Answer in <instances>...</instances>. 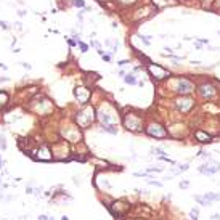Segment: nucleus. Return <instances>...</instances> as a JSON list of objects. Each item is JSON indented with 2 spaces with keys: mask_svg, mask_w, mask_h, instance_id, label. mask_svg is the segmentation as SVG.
I'll return each instance as SVG.
<instances>
[{
  "mask_svg": "<svg viewBox=\"0 0 220 220\" xmlns=\"http://www.w3.org/2000/svg\"><path fill=\"white\" fill-rule=\"evenodd\" d=\"M77 124L80 127H89L90 124L95 121V111H93V108H90V106H87V108H84L82 111H79V114H77Z\"/></svg>",
  "mask_w": 220,
  "mask_h": 220,
  "instance_id": "obj_1",
  "label": "nucleus"
},
{
  "mask_svg": "<svg viewBox=\"0 0 220 220\" xmlns=\"http://www.w3.org/2000/svg\"><path fill=\"white\" fill-rule=\"evenodd\" d=\"M124 126H126L127 130H132V132H140L143 129V121L140 116L137 114H127L124 117Z\"/></svg>",
  "mask_w": 220,
  "mask_h": 220,
  "instance_id": "obj_2",
  "label": "nucleus"
},
{
  "mask_svg": "<svg viewBox=\"0 0 220 220\" xmlns=\"http://www.w3.org/2000/svg\"><path fill=\"white\" fill-rule=\"evenodd\" d=\"M148 71H149V74H151V76H153L154 79H158V80H162V79H167V77H170V71L164 69L162 66H159V64H154V63H149V66H148Z\"/></svg>",
  "mask_w": 220,
  "mask_h": 220,
  "instance_id": "obj_3",
  "label": "nucleus"
},
{
  "mask_svg": "<svg viewBox=\"0 0 220 220\" xmlns=\"http://www.w3.org/2000/svg\"><path fill=\"white\" fill-rule=\"evenodd\" d=\"M146 133L149 137H153V138H166L167 137V130L164 129L161 124H156V122L149 124V126L146 127Z\"/></svg>",
  "mask_w": 220,
  "mask_h": 220,
  "instance_id": "obj_4",
  "label": "nucleus"
},
{
  "mask_svg": "<svg viewBox=\"0 0 220 220\" xmlns=\"http://www.w3.org/2000/svg\"><path fill=\"white\" fill-rule=\"evenodd\" d=\"M177 92L180 93V95H190V93H193L195 92V84L191 80H188L186 77H180L178 79V87H177Z\"/></svg>",
  "mask_w": 220,
  "mask_h": 220,
  "instance_id": "obj_5",
  "label": "nucleus"
},
{
  "mask_svg": "<svg viewBox=\"0 0 220 220\" xmlns=\"http://www.w3.org/2000/svg\"><path fill=\"white\" fill-rule=\"evenodd\" d=\"M198 170H199L201 174H204V175H214V174L220 172V164H218V162H215V161H212V159H209L206 164L199 166V167H198Z\"/></svg>",
  "mask_w": 220,
  "mask_h": 220,
  "instance_id": "obj_6",
  "label": "nucleus"
},
{
  "mask_svg": "<svg viewBox=\"0 0 220 220\" xmlns=\"http://www.w3.org/2000/svg\"><path fill=\"white\" fill-rule=\"evenodd\" d=\"M195 201H198L201 206H212V202L220 201V193H204L202 196H195Z\"/></svg>",
  "mask_w": 220,
  "mask_h": 220,
  "instance_id": "obj_7",
  "label": "nucleus"
},
{
  "mask_svg": "<svg viewBox=\"0 0 220 220\" xmlns=\"http://www.w3.org/2000/svg\"><path fill=\"white\" fill-rule=\"evenodd\" d=\"M193 105H195V101L191 100V98H186V95L183 97L182 95V98H178L177 101H175V106H177V109H180L182 113H188L191 108H193Z\"/></svg>",
  "mask_w": 220,
  "mask_h": 220,
  "instance_id": "obj_8",
  "label": "nucleus"
},
{
  "mask_svg": "<svg viewBox=\"0 0 220 220\" xmlns=\"http://www.w3.org/2000/svg\"><path fill=\"white\" fill-rule=\"evenodd\" d=\"M74 95H76V98L79 100V103L85 105V103L90 100V97H92V92H90L89 89H85V87H77V89L74 90Z\"/></svg>",
  "mask_w": 220,
  "mask_h": 220,
  "instance_id": "obj_9",
  "label": "nucleus"
},
{
  "mask_svg": "<svg viewBox=\"0 0 220 220\" xmlns=\"http://www.w3.org/2000/svg\"><path fill=\"white\" fill-rule=\"evenodd\" d=\"M199 95L204 98V100H207V98H214L215 97V87L212 84H202L199 87Z\"/></svg>",
  "mask_w": 220,
  "mask_h": 220,
  "instance_id": "obj_10",
  "label": "nucleus"
},
{
  "mask_svg": "<svg viewBox=\"0 0 220 220\" xmlns=\"http://www.w3.org/2000/svg\"><path fill=\"white\" fill-rule=\"evenodd\" d=\"M195 138L199 143H212V137L207 132H204V130H196L195 132Z\"/></svg>",
  "mask_w": 220,
  "mask_h": 220,
  "instance_id": "obj_11",
  "label": "nucleus"
},
{
  "mask_svg": "<svg viewBox=\"0 0 220 220\" xmlns=\"http://www.w3.org/2000/svg\"><path fill=\"white\" fill-rule=\"evenodd\" d=\"M124 82H126V84H130V85L138 84V82H137V77H135V74H133V72H130V74H126V77H124Z\"/></svg>",
  "mask_w": 220,
  "mask_h": 220,
  "instance_id": "obj_12",
  "label": "nucleus"
},
{
  "mask_svg": "<svg viewBox=\"0 0 220 220\" xmlns=\"http://www.w3.org/2000/svg\"><path fill=\"white\" fill-rule=\"evenodd\" d=\"M101 130H103V132H108V133H111V135H116V133H117V130H116L114 127L106 126V124H103V126H101Z\"/></svg>",
  "mask_w": 220,
  "mask_h": 220,
  "instance_id": "obj_13",
  "label": "nucleus"
},
{
  "mask_svg": "<svg viewBox=\"0 0 220 220\" xmlns=\"http://www.w3.org/2000/svg\"><path fill=\"white\" fill-rule=\"evenodd\" d=\"M7 103H8V95L5 92H0V108L5 106Z\"/></svg>",
  "mask_w": 220,
  "mask_h": 220,
  "instance_id": "obj_14",
  "label": "nucleus"
},
{
  "mask_svg": "<svg viewBox=\"0 0 220 220\" xmlns=\"http://www.w3.org/2000/svg\"><path fill=\"white\" fill-rule=\"evenodd\" d=\"M138 37H140V40H142V42H143L146 47H148V45H151V40H149V39H151V35H143V34H140Z\"/></svg>",
  "mask_w": 220,
  "mask_h": 220,
  "instance_id": "obj_15",
  "label": "nucleus"
},
{
  "mask_svg": "<svg viewBox=\"0 0 220 220\" xmlns=\"http://www.w3.org/2000/svg\"><path fill=\"white\" fill-rule=\"evenodd\" d=\"M72 5L77 8H85V2L84 0H72Z\"/></svg>",
  "mask_w": 220,
  "mask_h": 220,
  "instance_id": "obj_16",
  "label": "nucleus"
},
{
  "mask_svg": "<svg viewBox=\"0 0 220 220\" xmlns=\"http://www.w3.org/2000/svg\"><path fill=\"white\" fill-rule=\"evenodd\" d=\"M198 215H199V211L195 207V209H191V212H190V217H191V220H198Z\"/></svg>",
  "mask_w": 220,
  "mask_h": 220,
  "instance_id": "obj_17",
  "label": "nucleus"
},
{
  "mask_svg": "<svg viewBox=\"0 0 220 220\" xmlns=\"http://www.w3.org/2000/svg\"><path fill=\"white\" fill-rule=\"evenodd\" d=\"M151 153L156 154V156H164V149L162 148H153V149H151Z\"/></svg>",
  "mask_w": 220,
  "mask_h": 220,
  "instance_id": "obj_18",
  "label": "nucleus"
},
{
  "mask_svg": "<svg viewBox=\"0 0 220 220\" xmlns=\"http://www.w3.org/2000/svg\"><path fill=\"white\" fill-rule=\"evenodd\" d=\"M190 169V166L188 164H182V166H178V170H177V174H180V172H186Z\"/></svg>",
  "mask_w": 220,
  "mask_h": 220,
  "instance_id": "obj_19",
  "label": "nucleus"
},
{
  "mask_svg": "<svg viewBox=\"0 0 220 220\" xmlns=\"http://www.w3.org/2000/svg\"><path fill=\"white\" fill-rule=\"evenodd\" d=\"M119 3H122V5H133L137 0H117Z\"/></svg>",
  "mask_w": 220,
  "mask_h": 220,
  "instance_id": "obj_20",
  "label": "nucleus"
},
{
  "mask_svg": "<svg viewBox=\"0 0 220 220\" xmlns=\"http://www.w3.org/2000/svg\"><path fill=\"white\" fill-rule=\"evenodd\" d=\"M7 143H5V137L3 135H0V149H5Z\"/></svg>",
  "mask_w": 220,
  "mask_h": 220,
  "instance_id": "obj_21",
  "label": "nucleus"
},
{
  "mask_svg": "<svg viewBox=\"0 0 220 220\" xmlns=\"http://www.w3.org/2000/svg\"><path fill=\"white\" fill-rule=\"evenodd\" d=\"M198 156H199V158H202V159H207V161L211 159V154H209V153H204V151H201V153H199Z\"/></svg>",
  "mask_w": 220,
  "mask_h": 220,
  "instance_id": "obj_22",
  "label": "nucleus"
},
{
  "mask_svg": "<svg viewBox=\"0 0 220 220\" xmlns=\"http://www.w3.org/2000/svg\"><path fill=\"white\" fill-rule=\"evenodd\" d=\"M79 47H80V50H82V53H85V51L89 50V47H87L85 44H82V42H79Z\"/></svg>",
  "mask_w": 220,
  "mask_h": 220,
  "instance_id": "obj_23",
  "label": "nucleus"
},
{
  "mask_svg": "<svg viewBox=\"0 0 220 220\" xmlns=\"http://www.w3.org/2000/svg\"><path fill=\"white\" fill-rule=\"evenodd\" d=\"M148 172H162V169L161 167H149Z\"/></svg>",
  "mask_w": 220,
  "mask_h": 220,
  "instance_id": "obj_24",
  "label": "nucleus"
},
{
  "mask_svg": "<svg viewBox=\"0 0 220 220\" xmlns=\"http://www.w3.org/2000/svg\"><path fill=\"white\" fill-rule=\"evenodd\" d=\"M148 183L149 185H156V186H162V183L161 182H156V180H148Z\"/></svg>",
  "mask_w": 220,
  "mask_h": 220,
  "instance_id": "obj_25",
  "label": "nucleus"
},
{
  "mask_svg": "<svg viewBox=\"0 0 220 220\" xmlns=\"http://www.w3.org/2000/svg\"><path fill=\"white\" fill-rule=\"evenodd\" d=\"M178 186H180V188H188L190 183L188 182H180V183H178Z\"/></svg>",
  "mask_w": 220,
  "mask_h": 220,
  "instance_id": "obj_26",
  "label": "nucleus"
},
{
  "mask_svg": "<svg viewBox=\"0 0 220 220\" xmlns=\"http://www.w3.org/2000/svg\"><path fill=\"white\" fill-rule=\"evenodd\" d=\"M21 66L24 67V69H27V71L31 69V64H29V63H21Z\"/></svg>",
  "mask_w": 220,
  "mask_h": 220,
  "instance_id": "obj_27",
  "label": "nucleus"
},
{
  "mask_svg": "<svg viewBox=\"0 0 220 220\" xmlns=\"http://www.w3.org/2000/svg\"><path fill=\"white\" fill-rule=\"evenodd\" d=\"M101 58H103L105 61H111V56H109V55H105V53L101 55Z\"/></svg>",
  "mask_w": 220,
  "mask_h": 220,
  "instance_id": "obj_28",
  "label": "nucleus"
},
{
  "mask_svg": "<svg viewBox=\"0 0 220 220\" xmlns=\"http://www.w3.org/2000/svg\"><path fill=\"white\" fill-rule=\"evenodd\" d=\"M127 63H129V60H122V61H119L117 64H119V66H124V64H127Z\"/></svg>",
  "mask_w": 220,
  "mask_h": 220,
  "instance_id": "obj_29",
  "label": "nucleus"
},
{
  "mask_svg": "<svg viewBox=\"0 0 220 220\" xmlns=\"http://www.w3.org/2000/svg\"><path fill=\"white\" fill-rule=\"evenodd\" d=\"M7 80H10V79L5 77V76H3V77H0V84H2V82H7Z\"/></svg>",
  "mask_w": 220,
  "mask_h": 220,
  "instance_id": "obj_30",
  "label": "nucleus"
},
{
  "mask_svg": "<svg viewBox=\"0 0 220 220\" xmlns=\"http://www.w3.org/2000/svg\"><path fill=\"white\" fill-rule=\"evenodd\" d=\"M212 220H220V215H218V214H214V215H212Z\"/></svg>",
  "mask_w": 220,
  "mask_h": 220,
  "instance_id": "obj_31",
  "label": "nucleus"
},
{
  "mask_svg": "<svg viewBox=\"0 0 220 220\" xmlns=\"http://www.w3.org/2000/svg\"><path fill=\"white\" fill-rule=\"evenodd\" d=\"M164 51H169V53H170V51H174V50H172L170 47H164Z\"/></svg>",
  "mask_w": 220,
  "mask_h": 220,
  "instance_id": "obj_32",
  "label": "nucleus"
},
{
  "mask_svg": "<svg viewBox=\"0 0 220 220\" xmlns=\"http://www.w3.org/2000/svg\"><path fill=\"white\" fill-rule=\"evenodd\" d=\"M47 218H48L47 215H40V217H39V220H47Z\"/></svg>",
  "mask_w": 220,
  "mask_h": 220,
  "instance_id": "obj_33",
  "label": "nucleus"
},
{
  "mask_svg": "<svg viewBox=\"0 0 220 220\" xmlns=\"http://www.w3.org/2000/svg\"><path fill=\"white\" fill-rule=\"evenodd\" d=\"M61 220H69V218H67V217L64 215V217H61Z\"/></svg>",
  "mask_w": 220,
  "mask_h": 220,
  "instance_id": "obj_34",
  "label": "nucleus"
},
{
  "mask_svg": "<svg viewBox=\"0 0 220 220\" xmlns=\"http://www.w3.org/2000/svg\"><path fill=\"white\" fill-rule=\"evenodd\" d=\"M217 34H218V35H220V31H217Z\"/></svg>",
  "mask_w": 220,
  "mask_h": 220,
  "instance_id": "obj_35",
  "label": "nucleus"
}]
</instances>
